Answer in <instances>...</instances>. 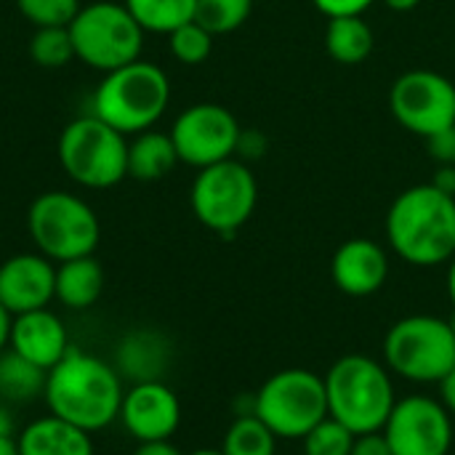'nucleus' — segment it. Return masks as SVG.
<instances>
[{
    "label": "nucleus",
    "mask_w": 455,
    "mask_h": 455,
    "mask_svg": "<svg viewBox=\"0 0 455 455\" xmlns=\"http://www.w3.org/2000/svg\"><path fill=\"white\" fill-rule=\"evenodd\" d=\"M144 32L171 35L195 19L197 0H123Z\"/></svg>",
    "instance_id": "24"
},
{
    "label": "nucleus",
    "mask_w": 455,
    "mask_h": 455,
    "mask_svg": "<svg viewBox=\"0 0 455 455\" xmlns=\"http://www.w3.org/2000/svg\"><path fill=\"white\" fill-rule=\"evenodd\" d=\"M43 397L51 416L91 435L120 419L125 389L117 368L96 355L69 347V352L48 371Z\"/></svg>",
    "instance_id": "1"
},
{
    "label": "nucleus",
    "mask_w": 455,
    "mask_h": 455,
    "mask_svg": "<svg viewBox=\"0 0 455 455\" xmlns=\"http://www.w3.org/2000/svg\"><path fill=\"white\" fill-rule=\"evenodd\" d=\"M56 299V267L43 253H19L0 264V304L16 317Z\"/></svg>",
    "instance_id": "15"
},
{
    "label": "nucleus",
    "mask_w": 455,
    "mask_h": 455,
    "mask_svg": "<svg viewBox=\"0 0 455 455\" xmlns=\"http://www.w3.org/2000/svg\"><path fill=\"white\" fill-rule=\"evenodd\" d=\"M427 144H429V155L440 165H455V125L435 133V136H429Z\"/></svg>",
    "instance_id": "32"
},
{
    "label": "nucleus",
    "mask_w": 455,
    "mask_h": 455,
    "mask_svg": "<svg viewBox=\"0 0 455 455\" xmlns=\"http://www.w3.org/2000/svg\"><path fill=\"white\" fill-rule=\"evenodd\" d=\"M381 355L392 376L411 384H440L455 368L453 325L435 315H408L387 331Z\"/></svg>",
    "instance_id": "5"
},
{
    "label": "nucleus",
    "mask_w": 455,
    "mask_h": 455,
    "mask_svg": "<svg viewBox=\"0 0 455 455\" xmlns=\"http://www.w3.org/2000/svg\"><path fill=\"white\" fill-rule=\"evenodd\" d=\"M189 455H224L221 451H211V448H203V451H195V453Z\"/></svg>",
    "instance_id": "42"
},
{
    "label": "nucleus",
    "mask_w": 455,
    "mask_h": 455,
    "mask_svg": "<svg viewBox=\"0 0 455 455\" xmlns=\"http://www.w3.org/2000/svg\"><path fill=\"white\" fill-rule=\"evenodd\" d=\"M21 16L35 27H69L83 8L80 0H16Z\"/></svg>",
    "instance_id": "30"
},
{
    "label": "nucleus",
    "mask_w": 455,
    "mask_h": 455,
    "mask_svg": "<svg viewBox=\"0 0 455 455\" xmlns=\"http://www.w3.org/2000/svg\"><path fill=\"white\" fill-rule=\"evenodd\" d=\"M29 59L43 69H59L77 59L69 27H35V35L29 37Z\"/></svg>",
    "instance_id": "26"
},
{
    "label": "nucleus",
    "mask_w": 455,
    "mask_h": 455,
    "mask_svg": "<svg viewBox=\"0 0 455 455\" xmlns=\"http://www.w3.org/2000/svg\"><path fill=\"white\" fill-rule=\"evenodd\" d=\"M19 455H93L91 435L59 416H43L19 435Z\"/></svg>",
    "instance_id": "18"
},
{
    "label": "nucleus",
    "mask_w": 455,
    "mask_h": 455,
    "mask_svg": "<svg viewBox=\"0 0 455 455\" xmlns=\"http://www.w3.org/2000/svg\"><path fill=\"white\" fill-rule=\"evenodd\" d=\"M176 163L181 160L171 133L149 128L128 141V176L136 181H160L176 168Z\"/></svg>",
    "instance_id": "21"
},
{
    "label": "nucleus",
    "mask_w": 455,
    "mask_h": 455,
    "mask_svg": "<svg viewBox=\"0 0 455 455\" xmlns=\"http://www.w3.org/2000/svg\"><path fill=\"white\" fill-rule=\"evenodd\" d=\"M355 437H357L355 432H349L341 421L328 416L315 429L307 432L301 445H304V455H349Z\"/></svg>",
    "instance_id": "28"
},
{
    "label": "nucleus",
    "mask_w": 455,
    "mask_h": 455,
    "mask_svg": "<svg viewBox=\"0 0 455 455\" xmlns=\"http://www.w3.org/2000/svg\"><path fill=\"white\" fill-rule=\"evenodd\" d=\"M59 163L80 187L107 189L128 176V141L117 128L85 115L61 131Z\"/></svg>",
    "instance_id": "8"
},
{
    "label": "nucleus",
    "mask_w": 455,
    "mask_h": 455,
    "mask_svg": "<svg viewBox=\"0 0 455 455\" xmlns=\"http://www.w3.org/2000/svg\"><path fill=\"white\" fill-rule=\"evenodd\" d=\"M445 288H448V299H451V304H453V312H455V256L448 261V277H445Z\"/></svg>",
    "instance_id": "39"
},
{
    "label": "nucleus",
    "mask_w": 455,
    "mask_h": 455,
    "mask_svg": "<svg viewBox=\"0 0 455 455\" xmlns=\"http://www.w3.org/2000/svg\"><path fill=\"white\" fill-rule=\"evenodd\" d=\"M349 455H392V448H389V440L384 437V432H368V435L355 437Z\"/></svg>",
    "instance_id": "33"
},
{
    "label": "nucleus",
    "mask_w": 455,
    "mask_h": 455,
    "mask_svg": "<svg viewBox=\"0 0 455 455\" xmlns=\"http://www.w3.org/2000/svg\"><path fill=\"white\" fill-rule=\"evenodd\" d=\"M168 133L173 139L179 160L200 171L213 163L235 157L243 128L227 107L203 101L187 107L173 120Z\"/></svg>",
    "instance_id": "12"
},
{
    "label": "nucleus",
    "mask_w": 455,
    "mask_h": 455,
    "mask_svg": "<svg viewBox=\"0 0 455 455\" xmlns=\"http://www.w3.org/2000/svg\"><path fill=\"white\" fill-rule=\"evenodd\" d=\"M392 11H413L421 0H384Z\"/></svg>",
    "instance_id": "41"
},
{
    "label": "nucleus",
    "mask_w": 455,
    "mask_h": 455,
    "mask_svg": "<svg viewBox=\"0 0 455 455\" xmlns=\"http://www.w3.org/2000/svg\"><path fill=\"white\" fill-rule=\"evenodd\" d=\"M171 360L168 341L155 331H131L117 344V373L131 379L133 384L141 381H160Z\"/></svg>",
    "instance_id": "19"
},
{
    "label": "nucleus",
    "mask_w": 455,
    "mask_h": 455,
    "mask_svg": "<svg viewBox=\"0 0 455 455\" xmlns=\"http://www.w3.org/2000/svg\"><path fill=\"white\" fill-rule=\"evenodd\" d=\"M331 277L344 296L368 299L387 285L389 256L387 251L368 237H352L339 245L331 261Z\"/></svg>",
    "instance_id": "16"
},
{
    "label": "nucleus",
    "mask_w": 455,
    "mask_h": 455,
    "mask_svg": "<svg viewBox=\"0 0 455 455\" xmlns=\"http://www.w3.org/2000/svg\"><path fill=\"white\" fill-rule=\"evenodd\" d=\"M312 3L317 5L320 13L336 19V16H363L376 0H312Z\"/></svg>",
    "instance_id": "31"
},
{
    "label": "nucleus",
    "mask_w": 455,
    "mask_h": 455,
    "mask_svg": "<svg viewBox=\"0 0 455 455\" xmlns=\"http://www.w3.org/2000/svg\"><path fill=\"white\" fill-rule=\"evenodd\" d=\"M256 203V176L235 157L200 168L189 189V205L197 221L224 237H232L243 224H248Z\"/></svg>",
    "instance_id": "10"
},
{
    "label": "nucleus",
    "mask_w": 455,
    "mask_h": 455,
    "mask_svg": "<svg viewBox=\"0 0 455 455\" xmlns=\"http://www.w3.org/2000/svg\"><path fill=\"white\" fill-rule=\"evenodd\" d=\"M381 432L392 455H451L453 448V416L427 395L397 400Z\"/></svg>",
    "instance_id": "13"
},
{
    "label": "nucleus",
    "mask_w": 455,
    "mask_h": 455,
    "mask_svg": "<svg viewBox=\"0 0 455 455\" xmlns=\"http://www.w3.org/2000/svg\"><path fill=\"white\" fill-rule=\"evenodd\" d=\"M8 347L37 368L51 371L69 352V339L59 315L51 309H35L11 320Z\"/></svg>",
    "instance_id": "17"
},
{
    "label": "nucleus",
    "mask_w": 455,
    "mask_h": 455,
    "mask_svg": "<svg viewBox=\"0 0 455 455\" xmlns=\"http://www.w3.org/2000/svg\"><path fill=\"white\" fill-rule=\"evenodd\" d=\"M323 379L328 392V416L355 435L384 429L397 403L395 379L384 363L352 352L339 357Z\"/></svg>",
    "instance_id": "3"
},
{
    "label": "nucleus",
    "mask_w": 455,
    "mask_h": 455,
    "mask_svg": "<svg viewBox=\"0 0 455 455\" xmlns=\"http://www.w3.org/2000/svg\"><path fill=\"white\" fill-rule=\"evenodd\" d=\"M120 421L136 443L171 440L181 424V403L168 384L141 381L125 392Z\"/></svg>",
    "instance_id": "14"
},
{
    "label": "nucleus",
    "mask_w": 455,
    "mask_h": 455,
    "mask_svg": "<svg viewBox=\"0 0 455 455\" xmlns=\"http://www.w3.org/2000/svg\"><path fill=\"white\" fill-rule=\"evenodd\" d=\"M11 320H13V315L0 304V352H5V347H8V336H11Z\"/></svg>",
    "instance_id": "37"
},
{
    "label": "nucleus",
    "mask_w": 455,
    "mask_h": 455,
    "mask_svg": "<svg viewBox=\"0 0 455 455\" xmlns=\"http://www.w3.org/2000/svg\"><path fill=\"white\" fill-rule=\"evenodd\" d=\"M437 387H440V403L448 408V413L455 419V368Z\"/></svg>",
    "instance_id": "35"
},
{
    "label": "nucleus",
    "mask_w": 455,
    "mask_h": 455,
    "mask_svg": "<svg viewBox=\"0 0 455 455\" xmlns=\"http://www.w3.org/2000/svg\"><path fill=\"white\" fill-rule=\"evenodd\" d=\"M387 240L405 264H448L455 256V197L432 181L400 192L387 211Z\"/></svg>",
    "instance_id": "2"
},
{
    "label": "nucleus",
    "mask_w": 455,
    "mask_h": 455,
    "mask_svg": "<svg viewBox=\"0 0 455 455\" xmlns=\"http://www.w3.org/2000/svg\"><path fill=\"white\" fill-rule=\"evenodd\" d=\"M104 293V269L93 256L61 261L56 267V301L67 309H88Z\"/></svg>",
    "instance_id": "20"
},
{
    "label": "nucleus",
    "mask_w": 455,
    "mask_h": 455,
    "mask_svg": "<svg viewBox=\"0 0 455 455\" xmlns=\"http://www.w3.org/2000/svg\"><path fill=\"white\" fill-rule=\"evenodd\" d=\"M133 455H184L171 440H149V443H139Z\"/></svg>",
    "instance_id": "34"
},
{
    "label": "nucleus",
    "mask_w": 455,
    "mask_h": 455,
    "mask_svg": "<svg viewBox=\"0 0 455 455\" xmlns=\"http://www.w3.org/2000/svg\"><path fill=\"white\" fill-rule=\"evenodd\" d=\"M5 435H13V419H11V411L0 403V437Z\"/></svg>",
    "instance_id": "38"
},
{
    "label": "nucleus",
    "mask_w": 455,
    "mask_h": 455,
    "mask_svg": "<svg viewBox=\"0 0 455 455\" xmlns=\"http://www.w3.org/2000/svg\"><path fill=\"white\" fill-rule=\"evenodd\" d=\"M168 45L181 64H203L213 51V35L192 19L168 35Z\"/></svg>",
    "instance_id": "29"
},
{
    "label": "nucleus",
    "mask_w": 455,
    "mask_h": 455,
    "mask_svg": "<svg viewBox=\"0 0 455 455\" xmlns=\"http://www.w3.org/2000/svg\"><path fill=\"white\" fill-rule=\"evenodd\" d=\"M224 455H275L277 453V435L253 413L237 416L224 435L221 443Z\"/></svg>",
    "instance_id": "25"
},
{
    "label": "nucleus",
    "mask_w": 455,
    "mask_h": 455,
    "mask_svg": "<svg viewBox=\"0 0 455 455\" xmlns=\"http://www.w3.org/2000/svg\"><path fill=\"white\" fill-rule=\"evenodd\" d=\"M27 227L37 251L59 264L80 256H93L101 237L93 208L83 197L56 189L43 192L32 200Z\"/></svg>",
    "instance_id": "9"
},
{
    "label": "nucleus",
    "mask_w": 455,
    "mask_h": 455,
    "mask_svg": "<svg viewBox=\"0 0 455 455\" xmlns=\"http://www.w3.org/2000/svg\"><path fill=\"white\" fill-rule=\"evenodd\" d=\"M48 371L37 368L19 352H0V403H32L45 392Z\"/></svg>",
    "instance_id": "23"
},
{
    "label": "nucleus",
    "mask_w": 455,
    "mask_h": 455,
    "mask_svg": "<svg viewBox=\"0 0 455 455\" xmlns=\"http://www.w3.org/2000/svg\"><path fill=\"white\" fill-rule=\"evenodd\" d=\"M253 416L261 419L277 440H304L309 429L328 419L325 379L307 368L272 373L253 395Z\"/></svg>",
    "instance_id": "6"
},
{
    "label": "nucleus",
    "mask_w": 455,
    "mask_h": 455,
    "mask_svg": "<svg viewBox=\"0 0 455 455\" xmlns=\"http://www.w3.org/2000/svg\"><path fill=\"white\" fill-rule=\"evenodd\" d=\"M389 107L405 131L429 139L455 125V85L440 72L411 69L395 80Z\"/></svg>",
    "instance_id": "11"
},
{
    "label": "nucleus",
    "mask_w": 455,
    "mask_h": 455,
    "mask_svg": "<svg viewBox=\"0 0 455 455\" xmlns=\"http://www.w3.org/2000/svg\"><path fill=\"white\" fill-rule=\"evenodd\" d=\"M168 101V75L157 64L136 59L120 69L104 72V80L91 101V115L117 128L123 136H136L149 131L163 117Z\"/></svg>",
    "instance_id": "4"
},
{
    "label": "nucleus",
    "mask_w": 455,
    "mask_h": 455,
    "mask_svg": "<svg viewBox=\"0 0 455 455\" xmlns=\"http://www.w3.org/2000/svg\"><path fill=\"white\" fill-rule=\"evenodd\" d=\"M373 29L363 16H336L325 27V51L339 64H363L373 53Z\"/></svg>",
    "instance_id": "22"
},
{
    "label": "nucleus",
    "mask_w": 455,
    "mask_h": 455,
    "mask_svg": "<svg viewBox=\"0 0 455 455\" xmlns=\"http://www.w3.org/2000/svg\"><path fill=\"white\" fill-rule=\"evenodd\" d=\"M0 455H19V443L13 435L0 437Z\"/></svg>",
    "instance_id": "40"
},
{
    "label": "nucleus",
    "mask_w": 455,
    "mask_h": 455,
    "mask_svg": "<svg viewBox=\"0 0 455 455\" xmlns=\"http://www.w3.org/2000/svg\"><path fill=\"white\" fill-rule=\"evenodd\" d=\"M69 35L75 56L99 72H112L141 59L144 29L125 3L96 0L83 5L69 21Z\"/></svg>",
    "instance_id": "7"
},
{
    "label": "nucleus",
    "mask_w": 455,
    "mask_h": 455,
    "mask_svg": "<svg viewBox=\"0 0 455 455\" xmlns=\"http://www.w3.org/2000/svg\"><path fill=\"white\" fill-rule=\"evenodd\" d=\"M253 11V0H197L195 21L211 35H227L240 29Z\"/></svg>",
    "instance_id": "27"
},
{
    "label": "nucleus",
    "mask_w": 455,
    "mask_h": 455,
    "mask_svg": "<svg viewBox=\"0 0 455 455\" xmlns=\"http://www.w3.org/2000/svg\"><path fill=\"white\" fill-rule=\"evenodd\" d=\"M432 184H435L437 189H443V192H448V195H453L455 197V165H443V168L437 171V176L432 179Z\"/></svg>",
    "instance_id": "36"
}]
</instances>
